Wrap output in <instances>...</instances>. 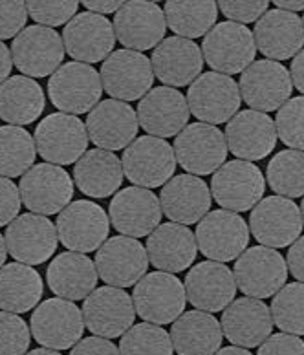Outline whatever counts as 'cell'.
Returning <instances> with one entry per match:
<instances>
[{
	"label": "cell",
	"instance_id": "obj_25",
	"mask_svg": "<svg viewBox=\"0 0 304 355\" xmlns=\"http://www.w3.org/2000/svg\"><path fill=\"white\" fill-rule=\"evenodd\" d=\"M185 295L194 310L217 313L235 300L237 282L233 271L222 262H198L185 277Z\"/></svg>",
	"mask_w": 304,
	"mask_h": 355
},
{
	"label": "cell",
	"instance_id": "obj_17",
	"mask_svg": "<svg viewBox=\"0 0 304 355\" xmlns=\"http://www.w3.org/2000/svg\"><path fill=\"white\" fill-rule=\"evenodd\" d=\"M99 76L103 90L123 103L143 99L152 90L154 81L151 59L132 50L112 51L103 62Z\"/></svg>",
	"mask_w": 304,
	"mask_h": 355
},
{
	"label": "cell",
	"instance_id": "obj_1",
	"mask_svg": "<svg viewBox=\"0 0 304 355\" xmlns=\"http://www.w3.org/2000/svg\"><path fill=\"white\" fill-rule=\"evenodd\" d=\"M134 310L145 322L171 324L185 311V286L176 275L154 271L143 277L132 291Z\"/></svg>",
	"mask_w": 304,
	"mask_h": 355
},
{
	"label": "cell",
	"instance_id": "obj_39",
	"mask_svg": "<svg viewBox=\"0 0 304 355\" xmlns=\"http://www.w3.org/2000/svg\"><path fill=\"white\" fill-rule=\"evenodd\" d=\"M35 139L26 128L0 127V176H24L35 163Z\"/></svg>",
	"mask_w": 304,
	"mask_h": 355
},
{
	"label": "cell",
	"instance_id": "obj_4",
	"mask_svg": "<svg viewBox=\"0 0 304 355\" xmlns=\"http://www.w3.org/2000/svg\"><path fill=\"white\" fill-rule=\"evenodd\" d=\"M121 165L123 174L134 187H163L176 171V156L167 139L142 136L125 148Z\"/></svg>",
	"mask_w": 304,
	"mask_h": 355
},
{
	"label": "cell",
	"instance_id": "obj_48",
	"mask_svg": "<svg viewBox=\"0 0 304 355\" xmlns=\"http://www.w3.org/2000/svg\"><path fill=\"white\" fill-rule=\"evenodd\" d=\"M21 193L10 178L0 176V227L10 225L21 213Z\"/></svg>",
	"mask_w": 304,
	"mask_h": 355
},
{
	"label": "cell",
	"instance_id": "obj_52",
	"mask_svg": "<svg viewBox=\"0 0 304 355\" xmlns=\"http://www.w3.org/2000/svg\"><path fill=\"white\" fill-rule=\"evenodd\" d=\"M289 77H292L294 87L304 96V50L294 57L292 68H289Z\"/></svg>",
	"mask_w": 304,
	"mask_h": 355
},
{
	"label": "cell",
	"instance_id": "obj_57",
	"mask_svg": "<svg viewBox=\"0 0 304 355\" xmlns=\"http://www.w3.org/2000/svg\"><path fill=\"white\" fill-rule=\"evenodd\" d=\"M6 254H8V245H6V239L0 234V268L6 264Z\"/></svg>",
	"mask_w": 304,
	"mask_h": 355
},
{
	"label": "cell",
	"instance_id": "obj_44",
	"mask_svg": "<svg viewBox=\"0 0 304 355\" xmlns=\"http://www.w3.org/2000/svg\"><path fill=\"white\" fill-rule=\"evenodd\" d=\"M30 339V328L21 315L0 311V355H24Z\"/></svg>",
	"mask_w": 304,
	"mask_h": 355
},
{
	"label": "cell",
	"instance_id": "obj_8",
	"mask_svg": "<svg viewBox=\"0 0 304 355\" xmlns=\"http://www.w3.org/2000/svg\"><path fill=\"white\" fill-rule=\"evenodd\" d=\"M237 288L251 299L273 297L288 280L284 257L266 245H255L240 254L233 269Z\"/></svg>",
	"mask_w": 304,
	"mask_h": 355
},
{
	"label": "cell",
	"instance_id": "obj_55",
	"mask_svg": "<svg viewBox=\"0 0 304 355\" xmlns=\"http://www.w3.org/2000/svg\"><path fill=\"white\" fill-rule=\"evenodd\" d=\"M277 6V10L289 11V13H295V11H304V0H277L273 2Z\"/></svg>",
	"mask_w": 304,
	"mask_h": 355
},
{
	"label": "cell",
	"instance_id": "obj_35",
	"mask_svg": "<svg viewBox=\"0 0 304 355\" xmlns=\"http://www.w3.org/2000/svg\"><path fill=\"white\" fill-rule=\"evenodd\" d=\"M74 180L79 191L90 198H108L121 187V159L101 148L87 150L74 167Z\"/></svg>",
	"mask_w": 304,
	"mask_h": 355
},
{
	"label": "cell",
	"instance_id": "obj_32",
	"mask_svg": "<svg viewBox=\"0 0 304 355\" xmlns=\"http://www.w3.org/2000/svg\"><path fill=\"white\" fill-rule=\"evenodd\" d=\"M160 205L171 222L191 225L211 209V189L194 174H180L169 180L160 193Z\"/></svg>",
	"mask_w": 304,
	"mask_h": 355
},
{
	"label": "cell",
	"instance_id": "obj_9",
	"mask_svg": "<svg viewBox=\"0 0 304 355\" xmlns=\"http://www.w3.org/2000/svg\"><path fill=\"white\" fill-rule=\"evenodd\" d=\"M57 236L74 253H92L108 240L110 223L101 205L88 200H77L57 216Z\"/></svg>",
	"mask_w": 304,
	"mask_h": 355
},
{
	"label": "cell",
	"instance_id": "obj_13",
	"mask_svg": "<svg viewBox=\"0 0 304 355\" xmlns=\"http://www.w3.org/2000/svg\"><path fill=\"white\" fill-rule=\"evenodd\" d=\"M176 162L194 176L217 173L228 157V143L220 128L205 123H193L174 139Z\"/></svg>",
	"mask_w": 304,
	"mask_h": 355
},
{
	"label": "cell",
	"instance_id": "obj_31",
	"mask_svg": "<svg viewBox=\"0 0 304 355\" xmlns=\"http://www.w3.org/2000/svg\"><path fill=\"white\" fill-rule=\"evenodd\" d=\"M149 262L163 273H182L196 260V239L187 225L160 223L147 239Z\"/></svg>",
	"mask_w": 304,
	"mask_h": 355
},
{
	"label": "cell",
	"instance_id": "obj_30",
	"mask_svg": "<svg viewBox=\"0 0 304 355\" xmlns=\"http://www.w3.org/2000/svg\"><path fill=\"white\" fill-rule=\"evenodd\" d=\"M222 334L233 346L255 348L268 339L273 330L269 306L260 299L240 297L226 308L220 319Z\"/></svg>",
	"mask_w": 304,
	"mask_h": 355
},
{
	"label": "cell",
	"instance_id": "obj_41",
	"mask_svg": "<svg viewBox=\"0 0 304 355\" xmlns=\"http://www.w3.org/2000/svg\"><path fill=\"white\" fill-rule=\"evenodd\" d=\"M271 319L282 334L304 335V284L292 282L280 288L271 300Z\"/></svg>",
	"mask_w": 304,
	"mask_h": 355
},
{
	"label": "cell",
	"instance_id": "obj_15",
	"mask_svg": "<svg viewBox=\"0 0 304 355\" xmlns=\"http://www.w3.org/2000/svg\"><path fill=\"white\" fill-rule=\"evenodd\" d=\"M303 216L294 200L282 196L262 198L251 211L249 231L266 248H288L303 233Z\"/></svg>",
	"mask_w": 304,
	"mask_h": 355
},
{
	"label": "cell",
	"instance_id": "obj_47",
	"mask_svg": "<svg viewBox=\"0 0 304 355\" xmlns=\"http://www.w3.org/2000/svg\"><path fill=\"white\" fill-rule=\"evenodd\" d=\"M218 10L222 11L223 17L229 19V22L237 24H248V22H257L260 17L269 10V2H231V0H222L217 2Z\"/></svg>",
	"mask_w": 304,
	"mask_h": 355
},
{
	"label": "cell",
	"instance_id": "obj_2",
	"mask_svg": "<svg viewBox=\"0 0 304 355\" xmlns=\"http://www.w3.org/2000/svg\"><path fill=\"white\" fill-rule=\"evenodd\" d=\"M48 94L53 107L62 114H87L101 103V76L90 64L66 62L50 77Z\"/></svg>",
	"mask_w": 304,
	"mask_h": 355
},
{
	"label": "cell",
	"instance_id": "obj_6",
	"mask_svg": "<svg viewBox=\"0 0 304 355\" xmlns=\"http://www.w3.org/2000/svg\"><path fill=\"white\" fill-rule=\"evenodd\" d=\"M194 239L203 257L223 264L237 260L248 249L249 227L240 214L217 209L198 222Z\"/></svg>",
	"mask_w": 304,
	"mask_h": 355
},
{
	"label": "cell",
	"instance_id": "obj_3",
	"mask_svg": "<svg viewBox=\"0 0 304 355\" xmlns=\"http://www.w3.org/2000/svg\"><path fill=\"white\" fill-rule=\"evenodd\" d=\"M203 62H208L217 73L235 76L242 73L255 62L257 46L253 31L237 22H220L203 37L200 46Z\"/></svg>",
	"mask_w": 304,
	"mask_h": 355
},
{
	"label": "cell",
	"instance_id": "obj_34",
	"mask_svg": "<svg viewBox=\"0 0 304 355\" xmlns=\"http://www.w3.org/2000/svg\"><path fill=\"white\" fill-rule=\"evenodd\" d=\"M222 326L213 313L185 311L173 322L171 340L178 355H214L222 346Z\"/></svg>",
	"mask_w": 304,
	"mask_h": 355
},
{
	"label": "cell",
	"instance_id": "obj_18",
	"mask_svg": "<svg viewBox=\"0 0 304 355\" xmlns=\"http://www.w3.org/2000/svg\"><path fill=\"white\" fill-rule=\"evenodd\" d=\"M85 328L96 337L116 339L123 337L134 326L136 310L130 295L125 289L105 288L94 289L83 304Z\"/></svg>",
	"mask_w": 304,
	"mask_h": 355
},
{
	"label": "cell",
	"instance_id": "obj_22",
	"mask_svg": "<svg viewBox=\"0 0 304 355\" xmlns=\"http://www.w3.org/2000/svg\"><path fill=\"white\" fill-rule=\"evenodd\" d=\"M167 31L165 13L156 2H125L114 17L116 41L125 50L145 51L156 48Z\"/></svg>",
	"mask_w": 304,
	"mask_h": 355
},
{
	"label": "cell",
	"instance_id": "obj_26",
	"mask_svg": "<svg viewBox=\"0 0 304 355\" xmlns=\"http://www.w3.org/2000/svg\"><path fill=\"white\" fill-rule=\"evenodd\" d=\"M85 127L96 147L112 153L127 148L136 139L140 121L136 110L128 103L107 99L88 112Z\"/></svg>",
	"mask_w": 304,
	"mask_h": 355
},
{
	"label": "cell",
	"instance_id": "obj_42",
	"mask_svg": "<svg viewBox=\"0 0 304 355\" xmlns=\"http://www.w3.org/2000/svg\"><path fill=\"white\" fill-rule=\"evenodd\" d=\"M171 334L151 322H140L121 337L119 355H173Z\"/></svg>",
	"mask_w": 304,
	"mask_h": 355
},
{
	"label": "cell",
	"instance_id": "obj_54",
	"mask_svg": "<svg viewBox=\"0 0 304 355\" xmlns=\"http://www.w3.org/2000/svg\"><path fill=\"white\" fill-rule=\"evenodd\" d=\"M13 70V59H11V50L4 42L0 41V85L6 81V77H10Z\"/></svg>",
	"mask_w": 304,
	"mask_h": 355
},
{
	"label": "cell",
	"instance_id": "obj_16",
	"mask_svg": "<svg viewBox=\"0 0 304 355\" xmlns=\"http://www.w3.org/2000/svg\"><path fill=\"white\" fill-rule=\"evenodd\" d=\"M13 67L31 77L53 76L65 59L62 37L46 26H28L13 39L11 44Z\"/></svg>",
	"mask_w": 304,
	"mask_h": 355
},
{
	"label": "cell",
	"instance_id": "obj_27",
	"mask_svg": "<svg viewBox=\"0 0 304 355\" xmlns=\"http://www.w3.org/2000/svg\"><path fill=\"white\" fill-rule=\"evenodd\" d=\"M152 71L163 87H191L202 76L203 55L194 41L167 37L154 48L151 57Z\"/></svg>",
	"mask_w": 304,
	"mask_h": 355
},
{
	"label": "cell",
	"instance_id": "obj_46",
	"mask_svg": "<svg viewBox=\"0 0 304 355\" xmlns=\"http://www.w3.org/2000/svg\"><path fill=\"white\" fill-rule=\"evenodd\" d=\"M26 2H0V41L15 39L26 28Z\"/></svg>",
	"mask_w": 304,
	"mask_h": 355
},
{
	"label": "cell",
	"instance_id": "obj_19",
	"mask_svg": "<svg viewBox=\"0 0 304 355\" xmlns=\"http://www.w3.org/2000/svg\"><path fill=\"white\" fill-rule=\"evenodd\" d=\"M96 269L99 279L112 288L125 289L136 286L147 275V249L137 239H108L97 249Z\"/></svg>",
	"mask_w": 304,
	"mask_h": 355
},
{
	"label": "cell",
	"instance_id": "obj_29",
	"mask_svg": "<svg viewBox=\"0 0 304 355\" xmlns=\"http://www.w3.org/2000/svg\"><path fill=\"white\" fill-rule=\"evenodd\" d=\"M253 39L257 50L269 61L294 59L304 50V26L297 13L268 10L255 22Z\"/></svg>",
	"mask_w": 304,
	"mask_h": 355
},
{
	"label": "cell",
	"instance_id": "obj_36",
	"mask_svg": "<svg viewBox=\"0 0 304 355\" xmlns=\"http://www.w3.org/2000/svg\"><path fill=\"white\" fill-rule=\"evenodd\" d=\"M44 105V92L35 79L17 76L0 85V119L11 127L30 125L39 119Z\"/></svg>",
	"mask_w": 304,
	"mask_h": 355
},
{
	"label": "cell",
	"instance_id": "obj_43",
	"mask_svg": "<svg viewBox=\"0 0 304 355\" xmlns=\"http://www.w3.org/2000/svg\"><path fill=\"white\" fill-rule=\"evenodd\" d=\"M273 121L280 141L292 150L304 153V96L292 97L284 103Z\"/></svg>",
	"mask_w": 304,
	"mask_h": 355
},
{
	"label": "cell",
	"instance_id": "obj_50",
	"mask_svg": "<svg viewBox=\"0 0 304 355\" xmlns=\"http://www.w3.org/2000/svg\"><path fill=\"white\" fill-rule=\"evenodd\" d=\"M70 355H119V348L112 340L92 335V337L79 340L71 348Z\"/></svg>",
	"mask_w": 304,
	"mask_h": 355
},
{
	"label": "cell",
	"instance_id": "obj_7",
	"mask_svg": "<svg viewBox=\"0 0 304 355\" xmlns=\"http://www.w3.org/2000/svg\"><path fill=\"white\" fill-rule=\"evenodd\" d=\"M266 178L255 163L233 159L226 162L211 180L214 202L231 213H246L262 200Z\"/></svg>",
	"mask_w": 304,
	"mask_h": 355
},
{
	"label": "cell",
	"instance_id": "obj_38",
	"mask_svg": "<svg viewBox=\"0 0 304 355\" xmlns=\"http://www.w3.org/2000/svg\"><path fill=\"white\" fill-rule=\"evenodd\" d=\"M165 21L176 37L198 39L205 37L214 28L218 17L217 2H176L171 0L163 6Z\"/></svg>",
	"mask_w": 304,
	"mask_h": 355
},
{
	"label": "cell",
	"instance_id": "obj_37",
	"mask_svg": "<svg viewBox=\"0 0 304 355\" xmlns=\"http://www.w3.org/2000/svg\"><path fill=\"white\" fill-rule=\"evenodd\" d=\"M44 286L39 271L21 262L0 268V310L22 315L33 310L42 297Z\"/></svg>",
	"mask_w": 304,
	"mask_h": 355
},
{
	"label": "cell",
	"instance_id": "obj_58",
	"mask_svg": "<svg viewBox=\"0 0 304 355\" xmlns=\"http://www.w3.org/2000/svg\"><path fill=\"white\" fill-rule=\"evenodd\" d=\"M26 355H61L59 352L50 350V348H37V350H31L30 354Z\"/></svg>",
	"mask_w": 304,
	"mask_h": 355
},
{
	"label": "cell",
	"instance_id": "obj_10",
	"mask_svg": "<svg viewBox=\"0 0 304 355\" xmlns=\"http://www.w3.org/2000/svg\"><path fill=\"white\" fill-rule=\"evenodd\" d=\"M240 88L233 77L208 71L189 87V112L205 125L231 121L240 108Z\"/></svg>",
	"mask_w": 304,
	"mask_h": 355
},
{
	"label": "cell",
	"instance_id": "obj_40",
	"mask_svg": "<svg viewBox=\"0 0 304 355\" xmlns=\"http://www.w3.org/2000/svg\"><path fill=\"white\" fill-rule=\"evenodd\" d=\"M266 182L277 196L288 200L304 196V153L289 148L275 154L266 168Z\"/></svg>",
	"mask_w": 304,
	"mask_h": 355
},
{
	"label": "cell",
	"instance_id": "obj_23",
	"mask_svg": "<svg viewBox=\"0 0 304 355\" xmlns=\"http://www.w3.org/2000/svg\"><path fill=\"white\" fill-rule=\"evenodd\" d=\"M110 223L128 239H143L162 223V205L156 194L143 187H127L112 198Z\"/></svg>",
	"mask_w": 304,
	"mask_h": 355
},
{
	"label": "cell",
	"instance_id": "obj_21",
	"mask_svg": "<svg viewBox=\"0 0 304 355\" xmlns=\"http://www.w3.org/2000/svg\"><path fill=\"white\" fill-rule=\"evenodd\" d=\"M65 51L76 62L90 64V62L105 61L116 46L114 24L107 17L96 15L90 11L77 13L62 31Z\"/></svg>",
	"mask_w": 304,
	"mask_h": 355
},
{
	"label": "cell",
	"instance_id": "obj_49",
	"mask_svg": "<svg viewBox=\"0 0 304 355\" xmlns=\"http://www.w3.org/2000/svg\"><path fill=\"white\" fill-rule=\"evenodd\" d=\"M257 355H304V340L297 335L275 334L269 335L259 346Z\"/></svg>",
	"mask_w": 304,
	"mask_h": 355
},
{
	"label": "cell",
	"instance_id": "obj_5",
	"mask_svg": "<svg viewBox=\"0 0 304 355\" xmlns=\"http://www.w3.org/2000/svg\"><path fill=\"white\" fill-rule=\"evenodd\" d=\"M35 147L42 159L51 165H70L79 162L88 150L85 123L70 114H50L35 128Z\"/></svg>",
	"mask_w": 304,
	"mask_h": 355
},
{
	"label": "cell",
	"instance_id": "obj_28",
	"mask_svg": "<svg viewBox=\"0 0 304 355\" xmlns=\"http://www.w3.org/2000/svg\"><path fill=\"white\" fill-rule=\"evenodd\" d=\"M228 150L244 162H259L269 156L277 145V128L268 114L242 110L226 125Z\"/></svg>",
	"mask_w": 304,
	"mask_h": 355
},
{
	"label": "cell",
	"instance_id": "obj_11",
	"mask_svg": "<svg viewBox=\"0 0 304 355\" xmlns=\"http://www.w3.org/2000/svg\"><path fill=\"white\" fill-rule=\"evenodd\" d=\"M30 324L37 343L56 352L74 348L85 334L83 311L71 300L59 297L37 306Z\"/></svg>",
	"mask_w": 304,
	"mask_h": 355
},
{
	"label": "cell",
	"instance_id": "obj_20",
	"mask_svg": "<svg viewBox=\"0 0 304 355\" xmlns=\"http://www.w3.org/2000/svg\"><path fill=\"white\" fill-rule=\"evenodd\" d=\"M4 239L8 253L26 266L44 264L56 253L59 244L56 223L33 213L17 216L6 229Z\"/></svg>",
	"mask_w": 304,
	"mask_h": 355
},
{
	"label": "cell",
	"instance_id": "obj_33",
	"mask_svg": "<svg viewBox=\"0 0 304 355\" xmlns=\"http://www.w3.org/2000/svg\"><path fill=\"white\" fill-rule=\"evenodd\" d=\"M96 262L83 253H61L46 269V279L51 293L65 300H85L96 289Z\"/></svg>",
	"mask_w": 304,
	"mask_h": 355
},
{
	"label": "cell",
	"instance_id": "obj_56",
	"mask_svg": "<svg viewBox=\"0 0 304 355\" xmlns=\"http://www.w3.org/2000/svg\"><path fill=\"white\" fill-rule=\"evenodd\" d=\"M214 355H253L246 348H240V346H226V348H220Z\"/></svg>",
	"mask_w": 304,
	"mask_h": 355
},
{
	"label": "cell",
	"instance_id": "obj_45",
	"mask_svg": "<svg viewBox=\"0 0 304 355\" xmlns=\"http://www.w3.org/2000/svg\"><path fill=\"white\" fill-rule=\"evenodd\" d=\"M28 17L39 22V26L53 28V26H62L77 15L79 2H26Z\"/></svg>",
	"mask_w": 304,
	"mask_h": 355
},
{
	"label": "cell",
	"instance_id": "obj_60",
	"mask_svg": "<svg viewBox=\"0 0 304 355\" xmlns=\"http://www.w3.org/2000/svg\"><path fill=\"white\" fill-rule=\"evenodd\" d=\"M303 26H304V17H303Z\"/></svg>",
	"mask_w": 304,
	"mask_h": 355
},
{
	"label": "cell",
	"instance_id": "obj_24",
	"mask_svg": "<svg viewBox=\"0 0 304 355\" xmlns=\"http://www.w3.org/2000/svg\"><path fill=\"white\" fill-rule=\"evenodd\" d=\"M187 97L171 87L152 88L137 105V121L149 136L167 139L187 127Z\"/></svg>",
	"mask_w": 304,
	"mask_h": 355
},
{
	"label": "cell",
	"instance_id": "obj_51",
	"mask_svg": "<svg viewBox=\"0 0 304 355\" xmlns=\"http://www.w3.org/2000/svg\"><path fill=\"white\" fill-rule=\"evenodd\" d=\"M286 266H288L289 273L297 279V282L304 284V236H299L294 244L289 245Z\"/></svg>",
	"mask_w": 304,
	"mask_h": 355
},
{
	"label": "cell",
	"instance_id": "obj_12",
	"mask_svg": "<svg viewBox=\"0 0 304 355\" xmlns=\"http://www.w3.org/2000/svg\"><path fill=\"white\" fill-rule=\"evenodd\" d=\"M240 97L248 105L249 110L269 112L279 110L284 103L292 99L294 83L289 70L277 61L251 62L240 76Z\"/></svg>",
	"mask_w": 304,
	"mask_h": 355
},
{
	"label": "cell",
	"instance_id": "obj_59",
	"mask_svg": "<svg viewBox=\"0 0 304 355\" xmlns=\"http://www.w3.org/2000/svg\"><path fill=\"white\" fill-rule=\"evenodd\" d=\"M301 216H303V223H304V198H303V203H301Z\"/></svg>",
	"mask_w": 304,
	"mask_h": 355
},
{
	"label": "cell",
	"instance_id": "obj_14",
	"mask_svg": "<svg viewBox=\"0 0 304 355\" xmlns=\"http://www.w3.org/2000/svg\"><path fill=\"white\" fill-rule=\"evenodd\" d=\"M21 200L33 214L51 216L68 207L74 198V182L59 165H33L19 185Z\"/></svg>",
	"mask_w": 304,
	"mask_h": 355
},
{
	"label": "cell",
	"instance_id": "obj_53",
	"mask_svg": "<svg viewBox=\"0 0 304 355\" xmlns=\"http://www.w3.org/2000/svg\"><path fill=\"white\" fill-rule=\"evenodd\" d=\"M85 8H87L90 13H96V15H108V13H117V11L121 10V6L125 2H94V0H87V2H81Z\"/></svg>",
	"mask_w": 304,
	"mask_h": 355
}]
</instances>
